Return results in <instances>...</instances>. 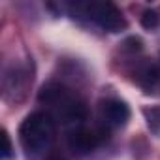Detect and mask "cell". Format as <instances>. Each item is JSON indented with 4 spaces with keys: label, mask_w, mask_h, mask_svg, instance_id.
I'll return each mask as SVG.
<instances>
[{
    "label": "cell",
    "mask_w": 160,
    "mask_h": 160,
    "mask_svg": "<svg viewBox=\"0 0 160 160\" xmlns=\"http://www.w3.org/2000/svg\"><path fill=\"white\" fill-rule=\"evenodd\" d=\"M40 104L47 106V113L55 119L58 117L68 126H83V121L87 119V108L83 100L73 91H70L64 85L49 83L45 85L38 94Z\"/></svg>",
    "instance_id": "cell-1"
},
{
    "label": "cell",
    "mask_w": 160,
    "mask_h": 160,
    "mask_svg": "<svg viewBox=\"0 0 160 160\" xmlns=\"http://www.w3.org/2000/svg\"><path fill=\"white\" fill-rule=\"evenodd\" d=\"M57 136L55 119L47 111L30 113L19 126V139L27 154L40 156L51 149Z\"/></svg>",
    "instance_id": "cell-2"
},
{
    "label": "cell",
    "mask_w": 160,
    "mask_h": 160,
    "mask_svg": "<svg viewBox=\"0 0 160 160\" xmlns=\"http://www.w3.org/2000/svg\"><path fill=\"white\" fill-rule=\"evenodd\" d=\"M83 10L89 15V19H92L100 28L108 32H119L126 28V21L121 10L111 2H89L83 6Z\"/></svg>",
    "instance_id": "cell-3"
},
{
    "label": "cell",
    "mask_w": 160,
    "mask_h": 160,
    "mask_svg": "<svg viewBox=\"0 0 160 160\" xmlns=\"http://www.w3.org/2000/svg\"><path fill=\"white\" fill-rule=\"evenodd\" d=\"M102 141H104V132L102 130H91V128H85V126H75L68 134V145L77 154L92 152Z\"/></svg>",
    "instance_id": "cell-4"
},
{
    "label": "cell",
    "mask_w": 160,
    "mask_h": 160,
    "mask_svg": "<svg viewBox=\"0 0 160 160\" xmlns=\"http://www.w3.org/2000/svg\"><path fill=\"white\" fill-rule=\"evenodd\" d=\"M102 119L109 128H121L130 119V108L121 100H108L102 108Z\"/></svg>",
    "instance_id": "cell-5"
},
{
    "label": "cell",
    "mask_w": 160,
    "mask_h": 160,
    "mask_svg": "<svg viewBox=\"0 0 160 160\" xmlns=\"http://www.w3.org/2000/svg\"><path fill=\"white\" fill-rule=\"evenodd\" d=\"M141 27L147 30H152L158 27V13L154 10H145L141 15Z\"/></svg>",
    "instance_id": "cell-6"
},
{
    "label": "cell",
    "mask_w": 160,
    "mask_h": 160,
    "mask_svg": "<svg viewBox=\"0 0 160 160\" xmlns=\"http://www.w3.org/2000/svg\"><path fill=\"white\" fill-rule=\"evenodd\" d=\"M145 115H147L149 128H151V130H154L156 134H160V108L145 109Z\"/></svg>",
    "instance_id": "cell-7"
},
{
    "label": "cell",
    "mask_w": 160,
    "mask_h": 160,
    "mask_svg": "<svg viewBox=\"0 0 160 160\" xmlns=\"http://www.w3.org/2000/svg\"><path fill=\"white\" fill-rule=\"evenodd\" d=\"M12 156V141H10V136L6 130H2V158L8 160Z\"/></svg>",
    "instance_id": "cell-8"
},
{
    "label": "cell",
    "mask_w": 160,
    "mask_h": 160,
    "mask_svg": "<svg viewBox=\"0 0 160 160\" xmlns=\"http://www.w3.org/2000/svg\"><path fill=\"white\" fill-rule=\"evenodd\" d=\"M49 160H66V158H64V156H51Z\"/></svg>",
    "instance_id": "cell-9"
}]
</instances>
